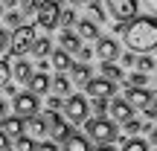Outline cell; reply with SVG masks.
Segmentation results:
<instances>
[{
	"mask_svg": "<svg viewBox=\"0 0 157 151\" xmlns=\"http://www.w3.org/2000/svg\"><path fill=\"white\" fill-rule=\"evenodd\" d=\"M117 32L125 38L128 52H151V50H157V17L137 15L131 23H119Z\"/></svg>",
	"mask_w": 157,
	"mask_h": 151,
	"instance_id": "obj_1",
	"label": "cell"
},
{
	"mask_svg": "<svg viewBox=\"0 0 157 151\" xmlns=\"http://www.w3.org/2000/svg\"><path fill=\"white\" fill-rule=\"evenodd\" d=\"M87 140H93V142H99V145H111L113 140L119 137V128L111 122V119H87Z\"/></svg>",
	"mask_w": 157,
	"mask_h": 151,
	"instance_id": "obj_2",
	"label": "cell"
},
{
	"mask_svg": "<svg viewBox=\"0 0 157 151\" xmlns=\"http://www.w3.org/2000/svg\"><path fill=\"white\" fill-rule=\"evenodd\" d=\"M32 44H35V29L32 26L15 29V35H12V41H9V64H15V58H21L23 52H29Z\"/></svg>",
	"mask_w": 157,
	"mask_h": 151,
	"instance_id": "obj_3",
	"label": "cell"
},
{
	"mask_svg": "<svg viewBox=\"0 0 157 151\" xmlns=\"http://www.w3.org/2000/svg\"><path fill=\"white\" fill-rule=\"evenodd\" d=\"M105 12H111V17H117L119 23H131L140 12V3L137 0H108Z\"/></svg>",
	"mask_w": 157,
	"mask_h": 151,
	"instance_id": "obj_4",
	"label": "cell"
},
{
	"mask_svg": "<svg viewBox=\"0 0 157 151\" xmlns=\"http://www.w3.org/2000/svg\"><path fill=\"white\" fill-rule=\"evenodd\" d=\"M58 15H61V6L52 3V0H41V3H35V21H38L41 29L58 26Z\"/></svg>",
	"mask_w": 157,
	"mask_h": 151,
	"instance_id": "obj_5",
	"label": "cell"
},
{
	"mask_svg": "<svg viewBox=\"0 0 157 151\" xmlns=\"http://www.w3.org/2000/svg\"><path fill=\"white\" fill-rule=\"evenodd\" d=\"M64 113H67L70 122H87L90 119V105H87V99L82 93H73L64 102Z\"/></svg>",
	"mask_w": 157,
	"mask_h": 151,
	"instance_id": "obj_6",
	"label": "cell"
},
{
	"mask_svg": "<svg viewBox=\"0 0 157 151\" xmlns=\"http://www.w3.org/2000/svg\"><path fill=\"white\" fill-rule=\"evenodd\" d=\"M15 113L17 119H29V116H38V96L32 93H17L15 96Z\"/></svg>",
	"mask_w": 157,
	"mask_h": 151,
	"instance_id": "obj_7",
	"label": "cell"
},
{
	"mask_svg": "<svg viewBox=\"0 0 157 151\" xmlns=\"http://www.w3.org/2000/svg\"><path fill=\"white\" fill-rule=\"evenodd\" d=\"M96 55L102 58V64H111L113 58H119V44H117V38L99 35V41H96Z\"/></svg>",
	"mask_w": 157,
	"mask_h": 151,
	"instance_id": "obj_8",
	"label": "cell"
},
{
	"mask_svg": "<svg viewBox=\"0 0 157 151\" xmlns=\"http://www.w3.org/2000/svg\"><path fill=\"white\" fill-rule=\"evenodd\" d=\"M84 90H87V96H93V99H108V96L117 93V84L108 81V78H90V81L84 84Z\"/></svg>",
	"mask_w": 157,
	"mask_h": 151,
	"instance_id": "obj_9",
	"label": "cell"
},
{
	"mask_svg": "<svg viewBox=\"0 0 157 151\" xmlns=\"http://www.w3.org/2000/svg\"><path fill=\"white\" fill-rule=\"evenodd\" d=\"M122 99L131 105V111H134V108H143V111H146V108L154 102V93H148V90H137V87H128V93H125Z\"/></svg>",
	"mask_w": 157,
	"mask_h": 151,
	"instance_id": "obj_10",
	"label": "cell"
},
{
	"mask_svg": "<svg viewBox=\"0 0 157 151\" xmlns=\"http://www.w3.org/2000/svg\"><path fill=\"white\" fill-rule=\"evenodd\" d=\"M108 111H111V116L117 119V122H128V119H134V111H131V105L125 99H113L111 105H108Z\"/></svg>",
	"mask_w": 157,
	"mask_h": 151,
	"instance_id": "obj_11",
	"label": "cell"
},
{
	"mask_svg": "<svg viewBox=\"0 0 157 151\" xmlns=\"http://www.w3.org/2000/svg\"><path fill=\"white\" fill-rule=\"evenodd\" d=\"M21 131H23V119H17V116H6L3 122H0V134L6 137V140H21Z\"/></svg>",
	"mask_w": 157,
	"mask_h": 151,
	"instance_id": "obj_12",
	"label": "cell"
},
{
	"mask_svg": "<svg viewBox=\"0 0 157 151\" xmlns=\"http://www.w3.org/2000/svg\"><path fill=\"white\" fill-rule=\"evenodd\" d=\"M64 151H93V148H90V140L84 134H76L73 131L67 137V142H64Z\"/></svg>",
	"mask_w": 157,
	"mask_h": 151,
	"instance_id": "obj_13",
	"label": "cell"
},
{
	"mask_svg": "<svg viewBox=\"0 0 157 151\" xmlns=\"http://www.w3.org/2000/svg\"><path fill=\"white\" fill-rule=\"evenodd\" d=\"M12 67V73H15V81H23V84H29V78H32V64L29 61H15V64H9Z\"/></svg>",
	"mask_w": 157,
	"mask_h": 151,
	"instance_id": "obj_14",
	"label": "cell"
},
{
	"mask_svg": "<svg viewBox=\"0 0 157 151\" xmlns=\"http://www.w3.org/2000/svg\"><path fill=\"white\" fill-rule=\"evenodd\" d=\"M76 35H78V41H82V38H96V41H99V29H96V23L93 21H84V17L76 21Z\"/></svg>",
	"mask_w": 157,
	"mask_h": 151,
	"instance_id": "obj_15",
	"label": "cell"
},
{
	"mask_svg": "<svg viewBox=\"0 0 157 151\" xmlns=\"http://www.w3.org/2000/svg\"><path fill=\"white\" fill-rule=\"evenodd\" d=\"M26 87H29V93H47V87H50V76H47V73H35L32 78H29V84H26Z\"/></svg>",
	"mask_w": 157,
	"mask_h": 151,
	"instance_id": "obj_16",
	"label": "cell"
},
{
	"mask_svg": "<svg viewBox=\"0 0 157 151\" xmlns=\"http://www.w3.org/2000/svg\"><path fill=\"white\" fill-rule=\"evenodd\" d=\"M61 50L67 52V55H70V52H78V50H82V41H78L76 32H70V29H64V32H61Z\"/></svg>",
	"mask_w": 157,
	"mask_h": 151,
	"instance_id": "obj_17",
	"label": "cell"
},
{
	"mask_svg": "<svg viewBox=\"0 0 157 151\" xmlns=\"http://www.w3.org/2000/svg\"><path fill=\"white\" fill-rule=\"evenodd\" d=\"M23 131H29L32 137H44L47 134V125H44L41 116H29V119H23Z\"/></svg>",
	"mask_w": 157,
	"mask_h": 151,
	"instance_id": "obj_18",
	"label": "cell"
},
{
	"mask_svg": "<svg viewBox=\"0 0 157 151\" xmlns=\"http://www.w3.org/2000/svg\"><path fill=\"white\" fill-rule=\"evenodd\" d=\"M50 61L58 67V76H61L64 70H70V67H73V61H70V55H67L64 50H52V52H50Z\"/></svg>",
	"mask_w": 157,
	"mask_h": 151,
	"instance_id": "obj_19",
	"label": "cell"
},
{
	"mask_svg": "<svg viewBox=\"0 0 157 151\" xmlns=\"http://www.w3.org/2000/svg\"><path fill=\"white\" fill-rule=\"evenodd\" d=\"M32 52L38 55V61L41 58H47L52 52V44H50V38H35V44H32Z\"/></svg>",
	"mask_w": 157,
	"mask_h": 151,
	"instance_id": "obj_20",
	"label": "cell"
},
{
	"mask_svg": "<svg viewBox=\"0 0 157 151\" xmlns=\"http://www.w3.org/2000/svg\"><path fill=\"white\" fill-rule=\"evenodd\" d=\"M70 73H73V78H76V81H84V84L90 81V67H87V64H82V61H73Z\"/></svg>",
	"mask_w": 157,
	"mask_h": 151,
	"instance_id": "obj_21",
	"label": "cell"
},
{
	"mask_svg": "<svg viewBox=\"0 0 157 151\" xmlns=\"http://www.w3.org/2000/svg\"><path fill=\"white\" fill-rule=\"evenodd\" d=\"M102 78H108V81H119V78H122V70H119L117 64H102Z\"/></svg>",
	"mask_w": 157,
	"mask_h": 151,
	"instance_id": "obj_22",
	"label": "cell"
},
{
	"mask_svg": "<svg viewBox=\"0 0 157 151\" xmlns=\"http://www.w3.org/2000/svg\"><path fill=\"white\" fill-rule=\"evenodd\" d=\"M3 17H6V23H9L12 29H21V21H23V15H21V9H9V12H3Z\"/></svg>",
	"mask_w": 157,
	"mask_h": 151,
	"instance_id": "obj_23",
	"label": "cell"
},
{
	"mask_svg": "<svg viewBox=\"0 0 157 151\" xmlns=\"http://www.w3.org/2000/svg\"><path fill=\"white\" fill-rule=\"evenodd\" d=\"M50 84L58 90V96H70V78H67V76H56Z\"/></svg>",
	"mask_w": 157,
	"mask_h": 151,
	"instance_id": "obj_24",
	"label": "cell"
},
{
	"mask_svg": "<svg viewBox=\"0 0 157 151\" xmlns=\"http://www.w3.org/2000/svg\"><path fill=\"white\" fill-rule=\"evenodd\" d=\"M38 148V142L32 140V137H21V140H15V151H35Z\"/></svg>",
	"mask_w": 157,
	"mask_h": 151,
	"instance_id": "obj_25",
	"label": "cell"
},
{
	"mask_svg": "<svg viewBox=\"0 0 157 151\" xmlns=\"http://www.w3.org/2000/svg\"><path fill=\"white\" fill-rule=\"evenodd\" d=\"M122 151H148V145L143 140H137V137H131V140L122 142Z\"/></svg>",
	"mask_w": 157,
	"mask_h": 151,
	"instance_id": "obj_26",
	"label": "cell"
},
{
	"mask_svg": "<svg viewBox=\"0 0 157 151\" xmlns=\"http://www.w3.org/2000/svg\"><path fill=\"white\" fill-rule=\"evenodd\" d=\"M76 21H78V17H76L73 9H61V15H58V23H61V26H73Z\"/></svg>",
	"mask_w": 157,
	"mask_h": 151,
	"instance_id": "obj_27",
	"label": "cell"
},
{
	"mask_svg": "<svg viewBox=\"0 0 157 151\" xmlns=\"http://www.w3.org/2000/svg\"><path fill=\"white\" fill-rule=\"evenodd\" d=\"M41 119H44V125H47V128H52V131H56L58 125H64V122H61V116H58V113H52V111H47Z\"/></svg>",
	"mask_w": 157,
	"mask_h": 151,
	"instance_id": "obj_28",
	"label": "cell"
},
{
	"mask_svg": "<svg viewBox=\"0 0 157 151\" xmlns=\"http://www.w3.org/2000/svg\"><path fill=\"white\" fill-rule=\"evenodd\" d=\"M50 134H52V137H56V140H61V142H67V137H70V134H73V128H70V125H67V122H64V125H58V128H56V131H50Z\"/></svg>",
	"mask_w": 157,
	"mask_h": 151,
	"instance_id": "obj_29",
	"label": "cell"
},
{
	"mask_svg": "<svg viewBox=\"0 0 157 151\" xmlns=\"http://www.w3.org/2000/svg\"><path fill=\"white\" fill-rule=\"evenodd\" d=\"M137 67H140V73L146 76V73H151V70L157 67V61H154V58H148V55H146V58H137Z\"/></svg>",
	"mask_w": 157,
	"mask_h": 151,
	"instance_id": "obj_30",
	"label": "cell"
},
{
	"mask_svg": "<svg viewBox=\"0 0 157 151\" xmlns=\"http://www.w3.org/2000/svg\"><path fill=\"white\" fill-rule=\"evenodd\" d=\"M9 78H12V67H9V61H0V90L9 84Z\"/></svg>",
	"mask_w": 157,
	"mask_h": 151,
	"instance_id": "obj_31",
	"label": "cell"
},
{
	"mask_svg": "<svg viewBox=\"0 0 157 151\" xmlns=\"http://www.w3.org/2000/svg\"><path fill=\"white\" fill-rule=\"evenodd\" d=\"M90 111H96V113H99V119H105V113H108V99H96Z\"/></svg>",
	"mask_w": 157,
	"mask_h": 151,
	"instance_id": "obj_32",
	"label": "cell"
},
{
	"mask_svg": "<svg viewBox=\"0 0 157 151\" xmlns=\"http://www.w3.org/2000/svg\"><path fill=\"white\" fill-rule=\"evenodd\" d=\"M131 84H134L137 90H146V84H148V78L143 76V73H134V76H131Z\"/></svg>",
	"mask_w": 157,
	"mask_h": 151,
	"instance_id": "obj_33",
	"label": "cell"
},
{
	"mask_svg": "<svg viewBox=\"0 0 157 151\" xmlns=\"http://www.w3.org/2000/svg\"><path fill=\"white\" fill-rule=\"evenodd\" d=\"M9 41H12V35H9V29H0V52H9Z\"/></svg>",
	"mask_w": 157,
	"mask_h": 151,
	"instance_id": "obj_34",
	"label": "cell"
},
{
	"mask_svg": "<svg viewBox=\"0 0 157 151\" xmlns=\"http://www.w3.org/2000/svg\"><path fill=\"white\" fill-rule=\"evenodd\" d=\"M47 108H50L52 113H58V108H64L61 105V96H50V99H47Z\"/></svg>",
	"mask_w": 157,
	"mask_h": 151,
	"instance_id": "obj_35",
	"label": "cell"
},
{
	"mask_svg": "<svg viewBox=\"0 0 157 151\" xmlns=\"http://www.w3.org/2000/svg\"><path fill=\"white\" fill-rule=\"evenodd\" d=\"M125 131H128V134H137V131H143V122L140 119H128V122H125Z\"/></svg>",
	"mask_w": 157,
	"mask_h": 151,
	"instance_id": "obj_36",
	"label": "cell"
},
{
	"mask_svg": "<svg viewBox=\"0 0 157 151\" xmlns=\"http://www.w3.org/2000/svg\"><path fill=\"white\" fill-rule=\"evenodd\" d=\"M146 116H148V119H157V93H154V102L146 108Z\"/></svg>",
	"mask_w": 157,
	"mask_h": 151,
	"instance_id": "obj_37",
	"label": "cell"
},
{
	"mask_svg": "<svg viewBox=\"0 0 157 151\" xmlns=\"http://www.w3.org/2000/svg\"><path fill=\"white\" fill-rule=\"evenodd\" d=\"M35 151H58V145H56V142H38Z\"/></svg>",
	"mask_w": 157,
	"mask_h": 151,
	"instance_id": "obj_38",
	"label": "cell"
},
{
	"mask_svg": "<svg viewBox=\"0 0 157 151\" xmlns=\"http://www.w3.org/2000/svg\"><path fill=\"white\" fill-rule=\"evenodd\" d=\"M90 55H93V52H90L87 47H82V50H78V58H82V64H87V58H90Z\"/></svg>",
	"mask_w": 157,
	"mask_h": 151,
	"instance_id": "obj_39",
	"label": "cell"
},
{
	"mask_svg": "<svg viewBox=\"0 0 157 151\" xmlns=\"http://www.w3.org/2000/svg\"><path fill=\"white\" fill-rule=\"evenodd\" d=\"M143 6H146V9L151 12V15H157V0H146V3H143Z\"/></svg>",
	"mask_w": 157,
	"mask_h": 151,
	"instance_id": "obj_40",
	"label": "cell"
},
{
	"mask_svg": "<svg viewBox=\"0 0 157 151\" xmlns=\"http://www.w3.org/2000/svg\"><path fill=\"white\" fill-rule=\"evenodd\" d=\"M3 119H6V102L0 99V122H3Z\"/></svg>",
	"mask_w": 157,
	"mask_h": 151,
	"instance_id": "obj_41",
	"label": "cell"
},
{
	"mask_svg": "<svg viewBox=\"0 0 157 151\" xmlns=\"http://www.w3.org/2000/svg\"><path fill=\"white\" fill-rule=\"evenodd\" d=\"M6 148H9V140H6V137L0 134V151H6Z\"/></svg>",
	"mask_w": 157,
	"mask_h": 151,
	"instance_id": "obj_42",
	"label": "cell"
},
{
	"mask_svg": "<svg viewBox=\"0 0 157 151\" xmlns=\"http://www.w3.org/2000/svg\"><path fill=\"white\" fill-rule=\"evenodd\" d=\"M148 137H151V142L157 145V128H154V131H148Z\"/></svg>",
	"mask_w": 157,
	"mask_h": 151,
	"instance_id": "obj_43",
	"label": "cell"
},
{
	"mask_svg": "<svg viewBox=\"0 0 157 151\" xmlns=\"http://www.w3.org/2000/svg\"><path fill=\"white\" fill-rule=\"evenodd\" d=\"M96 151H113V145H99Z\"/></svg>",
	"mask_w": 157,
	"mask_h": 151,
	"instance_id": "obj_44",
	"label": "cell"
},
{
	"mask_svg": "<svg viewBox=\"0 0 157 151\" xmlns=\"http://www.w3.org/2000/svg\"><path fill=\"white\" fill-rule=\"evenodd\" d=\"M0 17H3V3H0Z\"/></svg>",
	"mask_w": 157,
	"mask_h": 151,
	"instance_id": "obj_45",
	"label": "cell"
},
{
	"mask_svg": "<svg viewBox=\"0 0 157 151\" xmlns=\"http://www.w3.org/2000/svg\"><path fill=\"white\" fill-rule=\"evenodd\" d=\"M6 151H12V148H6Z\"/></svg>",
	"mask_w": 157,
	"mask_h": 151,
	"instance_id": "obj_46",
	"label": "cell"
}]
</instances>
